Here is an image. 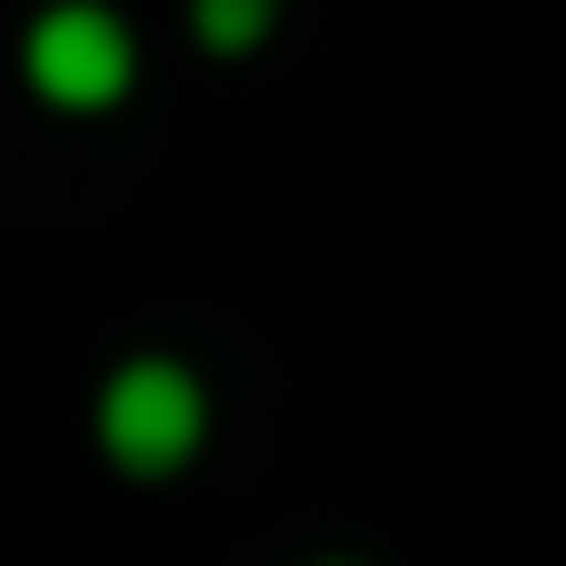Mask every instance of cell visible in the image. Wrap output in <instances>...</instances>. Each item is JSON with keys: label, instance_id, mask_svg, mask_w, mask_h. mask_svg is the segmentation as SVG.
Masks as SVG:
<instances>
[{"label": "cell", "instance_id": "obj_1", "mask_svg": "<svg viewBox=\"0 0 566 566\" xmlns=\"http://www.w3.org/2000/svg\"><path fill=\"white\" fill-rule=\"evenodd\" d=\"M90 438H99V458L119 478H179V468H199V448H209V378L189 358H169V348H139V358H119L99 378Z\"/></svg>", "mask_w": 566, "mask_h": 566}, {"label": "cell", "instance_id": "obj_2", "mask_svg": "<svg viewBox=\"0 0 566 566\" xmlns=\"http://www.w3.org/2000/svg\"><path fill=\"white\" fill-rule=\"evenodd\" d=\"M20 80L60 119H99L139 90V30L109 0H40L20 30Z\"/></svg>", "mask_w": 566, "mask_h": 566}, {"label": "cell", "instance_id": "obj_3", "mask_svg": "<svg viewBox=\"0 0 566 566\" xmlns=\"http://www.w3.org/2000/svg\"><path fill=\"white\" fill-rule=\"evenodd\" d=\"M189 40L209 60H259L279 40V0H189Z\"/></svg>", "mask_w": 566, "mask_h": 566}, {"label": "cell", "instance_id": "obj_4", "mask_svg": "<svg viewBox=\"0 0 566 566\" xmlns=\"http://www.w3.org/2000/svg\"><path fill=\"white\" fill-rule=\"evenodd\" d=\"M308 566H368V557H308Z\"/></svg>", "mask_w": 566, "mask_h": 566}]
</instances>
